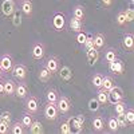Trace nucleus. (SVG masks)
Returning <instances> with one entry per match:
<instances>
[{
	"label": "nucleus",
	"instance_id": "nucleus-33",
	"mask_svg": "<svg viewBox=\"0 0 134 134\" xmlns=\"http://www.w3.org/2000/svg\"><path fill=\"white\" fill-rule=\"evenodd\" d=\"M117 122H118V126L119 129H126L129 125H127V121H126V117H125V113H122V114H117L115 117Z\"/></svg>",
	"mask_w": 134,
	"mask_h": 134
},
{
	"label": "nucleus",
	"instance_id": "nucleus-42",
	"mask_svg": "<svg viewBox=\"0 0 134 134\" xmlns=\"http://www.w3.org/2000/svg\"><path fill=\"white\" fill-rule=\"evenodd\" d=\"M7 133H9V125L0 121V134H7Z\"/></svg>",
	"mask_w": 134,
	"mask_h": 134
},
{
	"label": "nucleus",
	"instance_id": "nucleus-47",
	"mask_svg": "<svg viewBox=\"0 0 134 134\" xmlns=\"http://www.w3.org/2000/svg\"><path fill=\"white\" fill-rule=\"evenodd\" d=\"M130 3H131V4H133V3H134V0H130Z\"/></svg>",
	"mask_w": 134,
	"mask_h": 134
},
{
	"label": "nucleus",
	"instance_id": "nucleus-19",
	"mask_svg": "<svg viewBox=\"0 0 134 134\" xmlns=\"http://www.w3.org/2000/svg\"><path fill=\"white\" fill-rule=\"evenodd\" d=\"M38 78H39L40 82L47 83V82L51 79V78H52V74H51L44 66H40V69L38 70Z\"/></svg>",
	"mask_w": 134,
	"mask_h": 134
},
{
	"label": "nucleus",
	"instance_id": "nucleus-14",
	"mask_svg": "<svg viewBox=\"0 0 134 134\" xmlns=\"http://www.w3.org/2000/svg\"><path fill=\"white\" fill-rule=\"evenodd\" d=\"M91 126H93V130L97 131V133H102L105 130V119L100 117V115H97L93 118L91 121Z\"/></svg>",
	"mask_w": 134,
	"mask_h": 134
},
{
	"label": "nucleus",
	"instance_id": "nucleus-15",
	"mask_svg": "<svg viewBox=\"0 0 134 134\" xmlns=\"http://www.w3.org/2000/svg\"><path fill=\"white\" fill-rule=\"evenodd\" d=\"M122 46L126 51H133L134 47V36L131 32H126L124 35V39H122Z\"/></svg>",
	"mask_w": 134,
	"mask_h": 134
},
{
	"label": "nucleus",
	"instance_id": "nucleus-30",
	"mask_svg": "<svg viewBox=\"0 0 134 134\" xmlns=\"http://www.w3.org/2000/svg\"><path fill=\"white\" fill-rule=\"evenodd\" d=\"M46 98H47V102L57 103V100L59 98V94L55 88H50V90H47V93H46Z\"/></svg>",
	"mask_w": 134,
	"mask_h": 134
},
{
	"label": "nucleus",
	"instance_id": "nucleus-31",
	"mask_svg": "<svg viewBox=\"0 0 134 134\" xmlns=\"http://www.w3.org/2000/svg\"><path fill=\"white\" fill-rule=\"evenodd\" d=\"M107 129L111 133H117L119 130V126H118V122H117L115 117H110L107 119Z\"/></svg>",
	"mask_w": 134,
	"mask_h": 134
},
{
	"label": "nucleus",
	"instance_id": "nucleus-7",
	"mask_svg": "<svg viewBox=\"0 0 134 134\" xmlns=\"http://www.w3.org/2000/svg\"><path fill=\"white\" fill-rule=\"evenodd\" d=\"M57 107H58V111L62 114H69L70 110H71V102L70 99L64 97V95H59L58 100H57Z\"/></svg>",
	"mask_w": 134,
	"mask_h": 134
},
{
	"label": "nucleus",
	"instance_id": "nucleus-35",
	"mask_svg": "<svg viewBox=\"0 0 134 134\" xmlns=\"http://www.w3.org/2000/svg\"><path fill=\"white\" fill-rule=\"evenodd\" d=\"M102 79H103L102 74H94L93 78H91V83L94 85V87L100 88V86H102Z\"/></svg>",
	"mask_w": 134,
	"mask_h": 134
},
{
	"label": "nucleus",
	"instance_id": "nucleus-9",
	"mask_svg": "<svg viewBox=\"0 0 134 134\" xmlns=\"http://www.w3.org/2000/svg\"><path fill=\"white\" fill-rule=\"evenodd\" d=\"M85 121H86V117L83 114H79V115H76L74 118H70L69 122H70V125L78 131V133H81L85 127Z\"/></svg>",
	"mask_w": 134,
	"mask_h": 134
},
{
	"label": "nucleus",
	"instance_id": "nucleus-39",
	"mask_svg": "<svg viewBox=\"0 0 134 134\" xmlns=\"http://www.w3.org/2000/svg\"><path fill=\"white\" fill-rule=\"evenodd\" d=\"M59 130H60V133H62V134H70V133H71V125H70L69 119L62 122V124H60V127H59Z\"/></svg>",
	"mask_w": 134,
	"mask_h": 134
},
{
	"label": "nucleus",
	"instance_id": "nucleus-11",
	"mask_svg": "<svg viewBox=\"0 0 134 134\" xmlns=\"http://www.w3.org/2000/svg\"><path fill=\"white\" fill-rule=\"evenodd\" d=\"M109 69L113 74H117V75H121L125 72V63L122 60H118L115 59L114 62H110L109 63Z\"/></svg>",
	"mask_w": 134,
	"mask_h": 134
},
{
	"label": "nucleus",
	"instance_id": "nucleus-6",
	"mask_svg": "<svg viewBox=\"0 0 134 134\" xmlns=\"http://www.w3.org/2000/svg\"><path fill=\"white\" fill-rule=\"evenodd\" d=\"M44 54H46V44L43 42H38L32 46L31 55L35 60H42L44 58Z\"/></svg>",
	"mask_w": 134,
	"mask_h": 134
},
{
	"label": "nucleus",
	"instance_id": "nucleus-32",
	"mask_svg": "<svg viewBox=\"0 0 134 134\" xmlns=\"http://www.w3.org/2000/svg\"><path fill=\"white\" fill-rule=\"evenodd\" d=\"M11 18H12V24H14L15 27H19V26L21 24V11L15 9L14 14L11 15Z\"/></svg>",
	"mask_w": 134,
	"mask_h": 134
},
{
	"label": "nucleus",
	"instance_id": "nucleus-3",
	"mask_svg": "<svg viewBox=\"0 0 134 134\" xmlns=\"http://www.w3.org/2000/svg\"><path fill=\"white\" fill-rule=\"evenodd\" d=\"M27 67L24 64H21V63H16L14 64L12 67V70H11V74H12L18 81L20 82H24L26 81V78H27Z\"/></svg>",
	"mask_w": 134,
	"mask_h": 134
},
{
	"label": "nucleus",
	"instance_id": "nucleus-28",
	"mask_svg": "<svg viewBox=\"0 0 134 134\" xmlns=\"http://www.w3.org/2000/svg\"><path fill=\"white\" fill-rule=\"evenodd\" d=\"M34 115L31 114V113H28V111H24L23 114H21V118H20V122L23 124V126L26 127V129H28L30 126H31V124H32V121H34V118H32Z\"/></svg>",
	"mask_w": 134,
	"mask_h": 134
},
{
	"label": "nucleus",
	"instance_id": "nucleus-37",
	"mask_svg": "<svg viewBox=\"0 0 134 134\" xmlns=\"http://www.w3.org/2000/svg\"><path fill=\"white\" fill-rule=\"evenodd\" d=\"M125 117H126V121H127V125H129V126H133V125H134V110H133L131 107L126 109Z\"/></svg>",
	"mask_w": 134,
	"mask_h": 134
},
{
	"label": "nucleus",
	"instance_id": "nucleus-48",
	"mask_svg": "<svg viewBox=\"0 0 134 134\" xmlns=\"http://www.w3.org/2000/svg\"><path fill=\"white\" fill-rule=\"evenodd\" d=\"M18 2H21V0H18Z\"/></svg>",
	"mask_w": 134,
	"mask_h": 134
},
{
	"label": "nucleus",
	"instance_id": "nucleus-21",
	"mask_svg": "<svg viewBox=\"0 0 134 134\" xmlns=\"http://www.w3.org/2000/svg\"><path fill=\"white\" fill-rule=\"evenodd\" d=\"M15 95L18 98H26L28 95V87L24 83H16L15 87Z\"/></svg>",
	"mask_w": 134,
	"mask_h": 134
},
{
	"label": "nucleus",
	"instance_id": "nucleus-10",
	"mask_svg": "<svg viewBox=\"0 0 134 134\" xmlns=\"http://www.w3.org/2000/svg\"><path fill=\"white\" fill-rule=\"evenodd\" d=\"M0 8H2V12L4 16H11L14 14V11L16 9V3L15 0H3Z\"/></svg>",
	"mask_w": 134,
	"mask_h": 134
},
{
	"label": "nucleus",
	"instance_id": "nucleus-17",
	"mask_svg": "<svg viewBox=\"0 0 134 134\" xmlns=\"http://www.w3.org/2000/svg\"><path fill=\"white\" fill-rule=\"evenodd\" d=\"M86 57H87V60L91 66L95 64L99 59V50H97L95 47H91V48H87V52H86Z\"/></svg>",
	"mask_w": 134,
	"mask_h": 134
},
{
	"label": "nucleus",
	"instance_id": "nucleus-27",
	"mask_svg": "<svg viewBox=\"0 0 134 134\" xmlns=\"http://www.w3.org/2000/svg\"><path fill=\"white\" fill-rule=\"evenodd\" d=\"M103 59L106 60V63L114 62L115 59H118V52H117V50H115V48H109V50L105 52Z\"/></svg>",
	"mask_w": 134,
	"mask_h": 134
},
{
	"label": "nucleus",
	"instance_id": "nucleus-16",
	"mask_svg": "<svg viewBox=\"0 0 134 134\" xmlns=\"http://www.w3.org/2000/svg\"><path fill=\"white\" fill-rule=\"evenodd\" d=\"M52 27L57 31H62L64 28V16L63 14H55L52 18Z\"/></svg>",
	"mask_w": 134,
	"mask_h": 134
},
{
	"label": "nucleus",
	"instance_id": "nucleus-12",
	"mask_svg": "<svg viewBox=\"0 0 134 134\" xmlns=\"http://www.w3.org/2000/svg\"><path fill=\"white\" fill-rule=\"evenodd\" d=\"M20 11L21 14L31 18L32 16V11H34V4L31 0H21L20 2Z\"/></svg>",
	"mask_w": 134,
	"mask_h": 134
},
{
	"label": "nucleus",
	"instance_id": "nucleus-25",
	"mask_svg": "<svg viewBox=\"0 0 134 134\" xmlns=\"http://www.w3.org/2000/svg\"><path fill=\"white\" fill-rule=\"evenodd\" d=\"M28 129H30L31 134H43L44 133V127L40 121H32V124Z\"/></svg>",
	"mask_w": 134,
	"mask_h": 134
},
{
	"label": "nucleus",
	"instance_id": "nucleus-23",
	"mask_svg": "<svg viewBox=\"0 0 134 134\" xmlns=\"http://www.w3.org/2000/svg\"><path fill=\"white\" fill-rule=\"evenodd\" d=\"M114 86H115V83H114L113 76L105 75V76H103V79H102V86H100V88H103L105 91H110Z\"/></svg>",
	"mask_w": 134,
	"mask_h": 134
},
{
	"label": "nucleus",
	"instance_id": "nucleus-36",
	"mask_svg": "<svg viewBox=\"0 0 134 134\" xmlns=\"http://www.w3.org/2000/svg\"><path fill=\"white\" fill-rule=\"evenodd\" d=\"M114 105H115V113H117V114L125 113L126 109H127V107H126V102H125L124 99H122V100H118V102H115Z\"/></svg>",
	"mask_w": 134,
	"mask_h": 134
},
{
	"label": "nucleus",
	"instance_id": "nucleus-44",
	"mask_svg": "<svg viewBox=\"0 0 134 134\" xmlns=\"http://www.w3.org/2000/svg\"><path fill=\"white\" fill-rule=\"evenodd\" d=\"M100 2H102V4L105 7H111L113 5V0H100Z\"/></svg>",
	"mask_w": 134,
	"mask_h": 134
},
{
	"label": "nucleus",
	"instance_id": "nucleus-40",
	"mask_svg": "<svg viewBox=\"0 0 134 134\" xmlns=\"http://www.w3.org/2000/svg\"><path fill=\"white\" fill-rule=\"evenodd\" d=\"M0 121L5 122V124H8L11 126V124H12V115H11L9 111H3V113L0 114Z\"/></svg>",
	"mask_w": 134,
	"mask_h": 134
},
{
	"label": "nucleus",
	"instance_id": "nucleus-22",
	"mask_svg": "<svg viewBox=\"0 0 134 134\" xmlns=\"http://www.w3.org/2000/svg\"><path fill=\"white\" fill-rule=\"evenodd\" d=\"M9 133H12V134H23V133H26V127L23 126V124H21L20 121H15L14 124H11V126H9Z\"/></svg>",
	"mask_w": 134,
	"mask_h": 134
},
{
	"label": "nucleus",
	"instance_id": "nucleus-26",
	"mask_svg": "<svg viewBox=\"0 0 134 134\" xmlns=\"http://www.w3.org/2000/svg\"><path fill=\"white\" fill-rule=\"evenodd\" d=\"M97 99H98V102L100 105H109V94H107V91H105L103 88H98Z\"/></svg>",
	"mask_w": 134,
	"mask_h": 134
},
{
	"label": "nucleus",
	"instance_id": "nucleus-5",
	"mask_svg": "<svg viewBox=\"0 0 134 134\" xmlns=\"http://www.w3.org/2000/svg\"><path fill=\"white\" fill-rule=\"evenodd\" d=\"M14 64H15V62H14V58L11 54L5 52V54L2 55V58H0V69L4 72H11Z\"/></svg>",
	"mask_w": 134,
	"mask_h": 134
},
{
	"label": "nucleus",
	"instance_id": "nucleus-43",
	"mask_svg": "<svg viewBox=\"0 0 134 134\" xmlns=\"http://www.w3.org/2000/svg\"><path fill=\"white\" fill-rule=\"evenodd\" d=\"M86 39H87V35H86V34H83L82 31L78 32V35H76V42H78V43H79V44H85Z\"/></svg>",
	"mask_w": 134,
	"mask_h": 134
},
{
	"label": "nucleus",
	"instance_id": "nucleus-20",
	"mask_svg": "<svg viewBox=\"0 0 134 134\" xmlns=\"http://www.w3.org/2000/svg\"><path fill=\"white\" fill-rule=\"evenodd\" d=\"M105 44H106V38L103 34H97V35L93 38V47H95L97 50H100V48H103L105 47Z\"/></svg>",
	"mask_w": 134,
	"mask_h": 134
},
{
	"label": "nucleus",
	"instance_id": "nucleus-4",
	"mask_svg": "<svg viewBox=\"0 0 134 134\" xmlns=\"http://www.w3.org/2000/svg\"><path fill=\"white\" fill-rule=\"evenodd\" d=\"M44 117L48 121H57L58 117H59V111H58V107H57V103H51V102H47V105L44 106Z\"/></svg>",
	"mask_w": 134,
	"mask_h": 134
},
{
	"label": "nucleus",
	"instance_id": "nucleus-13",
	"mask_svg": "<svg viewBox=\"0 0 134 134\" xmlns=\"http://www.w3.org/2000/svg\"><path fill=\"white\" fill-rule=\"evenodd\" d=\"M58 72H59L60 79H63V81H66V82H70V81L72 79V76H74L72 70L70 69L69 66H62V67H59Z\"/></svg>",
	"mask_w": 134,
	"mask_h": 134
},
{
	"label": "nucleus",
	"instance_id": "nucleus-2",
	"mask_svg": "<svg viewBox=\"0 0 134 134\" xmlns=\"http://www.w3.org/2000/svg\"><path fill=\"white\" fill-rule=\"evenodd\" d=\"M43 66L54 75L55 72H58L59 67H60V59H59V57H57V55H51V57L47 58V60L44 62Z\"/></svg>",
	"mask_w": 134,
	"mask_h": 134
},
{
	"label": "nucleus",
	"instance_id": "nucleus-41",
	"mask_svg": "<svg viewBox=\"0 0 134 134\" xmlns=\"http://www.w3.org/2000/svg\"><path fill=\"white\" fill-rule=\"evenodd\" d=\"M124 14H125V16H126L127 23L133 21V19H134V11H133V8H126V11H124Z\"/></svg>",
	"mask_w": 134,
	"mask_h": 134
},
{
	"label": "nucleus",
	"instance_id": "nucleus-18",
	"mask_svg": "<svg viewBox=\"0 0 134 134\" xmlns=\"http://www.w3.org/2000/svg\"><path fill=\"white\" fill-rule=\"evenodd\" d=\"M4 85V95L7 97H12L15 95V87H16V83L12 81V79H7L3 82Z\"/></svg>",
	"mask_w": 134,
	"mask_h": 134
},
{
	"label": "nucleus",
	"instance_id": "nucleus-38",
	"mask_svg": "<svg viewBox=\"0 0 134 134\" xmlns=\"http://www.w3.org/2000/svg\"><path fill=\"white\" fill-rule=\"evenodd\" d=\"M115 21H117V24H118L119 27H124V26H126L127 20H126V16H125V14H124V11H121V12H118V15H117V18H115Z\"/></svg>",
	"mask_w": 134,
	"mask_h": 134
},
{
	"label": "nucleus",
	"instance_id": "nucleus-46",
	"mask_svg": "<svg viewBox=\"0 0 134 134\" xmlns=\"http://www.w3.org/2000/svg\"><path fill=\"white\" fill-rule=\"evenodd\" d=\"M3 74H4V71H3L2 69H0V81H2V79H3Z\"/></svg>",
	"mask_w": 134,
	"mask_h": 134
},
{
	"label": "nucleus",
	"instance_id": "nucleus-45",
	"mask_svg": "<svg viewBox=\"0 0 134 134\" xmlns=\"http://www.w3.org/2000/svg\"><path fill=\"white\" fill-rule=\"evenodd\" d=\"M4 95V85L3 82H0V97H3Z\"/></svg>",
	"mask_w": 134,
	"mask_h": 134
},
{
	"label": "nucleus",
	"instance_id": "nucleus-24",
	"mask_svg": "<svg viewBox=\"0 0 134 134\" xmlns=\"http://www.w3.org/2000/svg\"><path fill=\"white\" fill-rule=\"evenodd\" d=\"M70 30H72L74 32H81L82 28H83V20H79V19H76V18H71L70 19Z\"/></svg>",
	"mask_w": 134,
	"mask_h": 134
},
{
	"label": "nucleus",
	"instance_id": "nucleus-29",
	"mask_svg": "<svg viewBox=\"0 0 134 134\" xmlns=\"http://www.w3.org/2000/svg\"><path fill=\"white\" fill-rule=\"evenodd\" d=\"M72 16L76 18V19H79V20H83L85 19V7L81 5V4L75 5L74 9H72Z\"/></svg>",
	"mask_w": 134,
	"mask_h": 134
},
{
	"label": "nucleus",
	"instance_id": "nucleus-34",
	"mask_svg": "<svg viewBox=\"0 0 134 134\" xmlns=\"http://www.w3.org/2000/svg\"><path fill=\"white\" fill-rule=\"evenodd\" d=\"M87 105H88V110L93 111V113H97V111L99 110V107H100V103L98 102L97 98H91L90 100H88Z\"/></svg>",
	"mask_w": 134,
	"mask_h": 134
},
{
	"label": "nucleus",
	"instance_id": "nucleus-1",
	"mask_svg": "<svg viewBox=\"0 0 134 134\" xmlns=\"http://www.w3.org/2000/svg\"><path fill=\"white\" fill-rule=\"evenodd\" d=\"M24 99H26V102H24L26 111L31 113L32 115L38 114L39 113V99L35 95H27Z\"/></svg>",
	"mask_w": 134,
	"mask_h": 134
},
{
	"label": "nucleus",
	"instance_id": "nucleus-8",
	"mask_svg": "<svg viewBox=\"0 0 134 134\" xmlns=\"http://www.w3.org/2000/svg\"><path fill=\"white\" fill-rule=\"evenodd\" d=\"M107 94H109V103L114 105L115 102H118V100L124 99V91H122L119 87H117V86H114L110 91H107Z\"/></svg>",
	"mask_w": 134,
	"mask_h": 134
}]
</instances>
